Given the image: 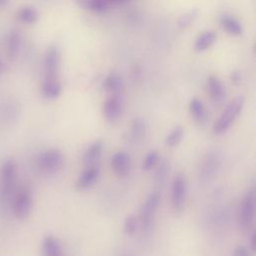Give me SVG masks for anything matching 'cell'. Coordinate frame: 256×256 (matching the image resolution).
<instances>
[{
  "instance_id": "6da1fadb",
  "label": "cell",
  "mask_w": 256,
  "mask_h": 256,
  "mask_svg": "<svg viewBox=\"0 0 256 256\" xmlns=\"http://www.w3.org/2000/svg\"><path fill=\"white\" fill-rule=\"evenodd\" d=\"M244 106V97L238 96L234 98L222 112L218 120L213 125V132L215 134H223L226 132L234 123L242 108Z\"/></svg>"
},
{
  "instance_id": "7a4b0ae2",
  "label": "cell",
  "mask_w": 256,
  "mask_h": 256,
  "mask_svg": "<svg viewBox=\"0 0 256 256\" xmlns=\"http://www.w3.org/2000/svg\"><path fill=\"white\" fill-rule=\"evenodd\" d=\"M17 183V164L12 158L4 160L0 166V193L9 196L15 189Z\"/></svg>"
},
{
  "instance_id": "3957f363",
  "label": "cell",
  "mask_w": 256,
  "mask_h": 256,
  "mask_svg": "<svg viewBox=\"0 0 256 256\" xmlns=\"http://www.w3.org/2000/svg\"><path fill=\"white\" fill-rule=\"evenodd\" d=\"M64 163V156L62 152L56 148H51L43 151L37 158L38 168L47 174L58 172Z\"/></svg>"
},
{
  "instance_id": "277c9868",
  "label": "cell",
  "mask_w": 256,
  "mask_h": 256,
  "mask_svg": "<svg viewBox=\"0 0 256 256\" xmlns=\"http://www.w3.org/2000/svg\"><path fill=\"white\" fill-rule=\"evenodd\" d=\"M159 204L160 194L158 192H152L143 202L139 212V222L143 230L146 231L151 227Z\"/></svg>"
},
{
  "instance_id": "5b68a950",
  "label": "cell",
  "mask_w": 256,
  "mask_h": 256,
  "mask_svg": "<svg viewBox=\"0 0 256 256\" xmlns=\"http://www.w3.org/2000/svg\"><path fill=\"white\" fill-rule=\"evenodd\" d=\"M33 198L28 187H22L16 194L13 202V212L17 219H27L31 213Z\"/></svg>"
},
{
  "instance_id": "8992f818",
  "label": "cell",
  "mask_w": 256,
  "mask_h": 256,
  "mask_svg": "<svg viewBox=\"0 0 256 256\" xmlns=\"http://www.w3.org/2000/svg\"><path fill=\"white\" fill-rule=\"evenodd\" d=\"M255 205H256V196L254 190H249L244 195L239 213L240 225L243 229H249L254 223L255 218Z\"/></svg>"
},
{
  "instance_id": "52a82bcc",
  "label": "cell",
  "mask_w": 256,
  "mask_h": 256,
  "mask_svg": "<svg viewBox=\"0 0 256 256\" xmlns=\"http://www.w3.org/2000/svg\"><path fill=\"white\" fill-rule=\"evenodd\" d=\"M187 198V182L182 174L174 177L171 184V203L175 212L183 211Z\"/></svg>"
},
{
  "instance_id": "ba28073f",
  "label": "cell",
  "mask_w": 256,
  "mask_h": 256,
  "mask_svg": "<svg viewBox=\"0 0 256 256\" xmlns=\"http://www.w3.org/2000/svg\"><path fill=\"white\" fill-rule=\"evenodd\" d=\"M60 65V53L59 50L51 46L49 47L44 55L43 60V70H44V80H55L57 78L58 70Z\"/></svg>"
},
{
  "instance_id": "9c48e42d",
  "label": "cell",
  "mask_w": 256,
  "mask_h": 256,
  "mask_svg": "<svg viewBox=\"0 0 256 256\" xmlns=\"http://www.w3.org/2000/svg\"><path fill=\"white\" fill-rule=\"evenodd\" d=\"M221 166V158L218 152L209 151L204 156L201 167H200V177L202 180H210L212 179L216 173L219 171Z\"/></svg>"
},
{
  "instance_id": "30bf717a",
  "label": "cell",
  "mask_w": 256,
  "mask_h": 256,
  "mask_svg": "<svg viewBox=\"0 0 256 256\" xmlns=\"http://www.w3.org/2000/svg\"><path fill=\"white\" fill-rule=\"evenodd\" d=\"M103 116L110 122H116L122 115L123 111V100L118 94H113L110 96L103 104Z\"/></svg>"
},
{
  "instance_id": "8fae6325",
  "label": "cell",
  "mask_w": 256,
  "mask_h": 256,
  "mask_svg": "<svg viewBox=\"0 0 256 256\" xmlns=\"http://www.w3.org/2000/svg\"><path fill=\"white\" fill-rule=\"evenodd\" d=\"M111 168L118 177H125L131 169V158L125 151H117L111 158Z\"/></svg>"
},
{
  "instance_id": "7c38bea8",
  "label": "cell",
  "mask_w": 256,
  "mask_h": 256,
  "mask_svg": "<svg viewBox=\"0 0 256 256\" xmlns=\"http://www.w3.org/2000/svg\"><path fill=\"white\" fill-rule=\"evenodd\" d=\"M99 167L96 164L88 165L79 175L75 182V187L79 190H86L92 187L99 178Z\"/></svg>"
},
{
  "instance_id": "4fadbf2b",
  "label": "cell",
  "mask_w": 256,
  "mask_h": 256,
  "mask_svg": "<svg viewBox=\"0 0 256 256\" xmlns=\"http://www.w3.org/2000/svg\"><path fill=\"white\" fill-rule=\"evenodd\" d=\"M145 134H146L145 121L140 117H136L131 121L128 131L126 132V140L131 144H138L142 142V140L145 137Z\"/></svg>"
},
{
  "instance_id": "5bb4252c",
  "label": "cell",
  "mask_w": 256,
  "mask_h": 256,
  "mask_svg": "<svg viewBox=\"0 0 256 256\" xmlns=\"http://www.w3.org/2000/svg\"><path fill=\"white\" fill-rule=\"evenodd\" d=\"M43 256H64L60 241L53 235H46L42 240Z\"/></svg>"
},
{
  "instance_id": "9a60e30c",
  "label": "cell",
  "mask_w": 256,
  "mask_h": 256,
  "mask_svg": "<svg viewBox=\"0 0 256 256\" xmlns=\"http://www.w3.org/2000/svg\"><path fill=\"white\" fill-rule=\"evenodd\" d=\"M207 87L209 94L216 104H221L225 100V87L216 76H210L207 79Z\"/></svg>"
},
{
  "instance_id": "2e32d148",
  "label": "cell",
  "mask_w": 256,
  "mask_h": 256,
  "mask_svg": "<svg viewBox=\"0 0 256 256\" xmlns=\"http://www.w3.org/2000/svg\"><path fill=\"white\" fill-rule=\"evenodd\" d=\"M103 151V143L100 140H96L91 143L84 151L82 155L83 163L88 166L92 164H96L98 159L100 158Z\"/></svg>"
},
{
  "instance_id": "e0dca14e",
  "label": "cell",
  "mask_w": 256,
  "mask_h": 256,
  "mask_svg": "<svg viewBox=\"0 0 256 256\" xmlns=\"http://www.w3.org/2000/svg\"><path fill=\"white\" fill-rule=\"evenodd\" d=\"M189 111L193 119L198 124H205L208 120V114L203 102L199 98H193L189 103Z\"/></svg>"
},
{
  "instance_id": "ac0fdd59",
  "label": "cell",
  "mask_w": 256,
  "mask_h": 256,
  "mask_svg": "<svg viewBox=\"0 0 256 256\" xmlns=\"http://www.w3.org/2000/svg\"><path fill=\"white\" fill-rule=\"evenodd\" d=\"M103 87L106 91L111 92L113 94H117L123 88V79L118 73L111 72L104 79Z\"/></svg>"
},
{
  "instance_id": "d6986e66",
  "label": "cell",
  "mask_w": 256,
  "mask_h": 256,
  "mask_svg": "<svg viewBox=\"0 0 256 256\" xmlns=\"http://www.w3.org/2000/svg\"><path fill=\"white\" fill-rule=\"evenodd\" d=\"M220 24L221 26L230 34L232 35H240L242 33V26L240 24V22L235 19L234 17H232L231 15H227L224 14L220 17Z\"/></svg>"
},
{
  "instance_id": "ffe728a7",
  "label": "cell",
  "mask_w": 256,
  "mask_h": 256,
  "mask_svg": "<svg viewBox=\"0 0 256 256\" xmlns=\"http://www.w3.org/2000/svg\"><path fill=\"white\" fill-rule=\"evenodd\" d=\"M216 34L213 31H205L200 34L194 43V48L196 51H204L211 47L216 41Z\"/></svg>"
},
{
  "instance_id": "44dd1931",
  "label": "cell",
  "mask_w": 256,
  "mask_h": 256,
  "mask_svg": "<svg viewBox=\"0 0 256 256\" xmlns=\"http://www.w3.org/2000/svg\"><path fill=\"white\" fill-rule=\"evenodd\" d=\"M79 7L96 13H103L107 10V2L105 0H73Z\"/></svg>"
},
{
  "instance_id": "7402d4cb",
  "label": "cell",
  "mask_w": 256,
  "mask_h": 256,
  "mask_svg": "<svg viewBox=\"0 0 256 256\" xmlns=\"http://www.w3.org/2000/svg\"><path fill=\"white\" fill-rule=\"evenodd\" d=\"M42 93L46 98H57L61 93V84L58 79L44 80L42 84Z\"/></svg>"
},
{
  "instance_id": "603a6c76",
  "label": "cell",
  "mask_w": 256,
  "mask_h": 256,
  "mask_svg": "<svg viewBox=\"0 0 256 256\" xmlns=\"http://www.w3.org/2000/svg\"><path fill=\"white\" fill-rule=\"evenodd\" d=\"M21 45V37L16 32L13 31L7 38V55L10 59H13L17 56Z\"/></svg>"
},
{
  "instance_id": "cb8c5ba5",
  "label": "cell",
  "mask_w": 256,
  "mask_h": 256,
  "mask_svg": "<svg viewBox=\"0 0 256 256\" xmlns=\"http://www.w3.org/2000/svg\"><path fill=\"white\" fill-rule=\"evenodd\" d=\"M18 19L26 24H33L38 20V12L32 6H24L18 10Z\"/></svg>"
},
{
  "instance_id": "d4e9b609",
  "label": "cell",
  "mask_w": 256,
  "mask_h": 256,
  "mask_svg": "<svg viewBox=\"0 0 256 256\" xmlns=\"http://www.w3.org/2000/svg\"><path fill=\"white\" fill-rule=\"evenodd\" d=\"M184 135V129L182 126L180 125H177L175 126L171 131L170 133L166 136L165 138V144L169 147H174V146H177L181 140H182V137Z\"/></svg>"
},
{
  "instance_id": "484cf974",
  "label": "cell",
  "mask_w": 256,
  "mask_h": 256,
  "mask_svg": "<svg viewBox=\"0 0 256 256\" xmlns=\"http://www.w3.org/2000/svg\"><path fill=\"white\" fill-rule=\"evenodd\" d=\"M169 172V165L166 161H162L159 163V166L155 173V182L158 186H163L165 183Z\"/></svg>"
},
{
  "instance_id": "4316f807",
  "label": "cell",
  "mask_w": 256,
  "mask_h": 256,
  "mask_svg": "<svg viewBox=\"0 0 256 256\" xmlns=\"http://www.w3.org/2000/svg\"><path fill=\"white\" fill-rule=\"evenodd\" d=\"M159 159H160V156L157 151L148 152L142 162V169L145 171L151 170L153 167H155L158 164Z\"/></svg>"
},
{
  "instance_id": "83f0119b",
  "label": "cell",
  "mask_w": 256,
  "mask_h": 256,
  "mask_svg": "<svg viewBox=\"0 0 256 256\" xmlns=\"http://www.w3.org/2000/svg\"><path fill=\"white\" fill-rule=\"evenodd\" d=\"M137 226H138V219L135 215L131 214L129 216H127L124 220L123 223V231L126 235H133L136 230H137Z\"/></svg>"
},
{
  "instance_id": "f1b7e54d",
  "label": "cell",
  "mask_w": 256,
  "mask_h": 256,
  "mask_svg": "<svg viewBox=\"0 0 256 256\" xmlns=\"http://www.w3.org/2000/svg\"><path fill=\"white\" fill-rule=\"evenodd\" d=\"M193 18H194V12L190 11V12H188V13H186V14H184L180 17V19L178 21V24H179L180 27H186L191 23Z\"/></svg>"
},
{
  "instance_id": "f546056e",
  "label": "cell",
  "mask_w": 256,
  "mask_h": 256,
  "mask_svg": "<svg viewBox=\"0 0 256 256\" xmlns=\"http://www.w3.org/2000/svg\"><path fill=\"white\" fill-rule=\"evenodd\" d=\"M234 256H251V253H250V251L248 250V248L246 246L238 245L235 248Z\"/></svg>"
},
{
  "instance_id": "4dcf8cb0",
  "label": "cell",
  "mask_w": 256,
  "mask_h": 256,
  "mask_svg": "<svg viewBox=\"0 0 256 256\" xmlns=\"http://www.w3.org/2000/svg\"><path fill=\"white\" fill-rule=\"evenodd\" d=\"M256 249V233L253 232L251 235V240H250V250L254 252Z\"/></svg>"
},
{
  "instance_id": "1f68e13d",
  "label": "cell",
  "mask_w": 256,
  "mask_h": 256,
  "mask_svg": "<svg viewBox=\"0 0 256 256\" xmlns=\"http://www.w3.org/2000/svg\"><path fill=\"white\" fill-rule=\"evenodd\" d=\"M8 3V0H0V6H5Z\"/></svg>"
},
{
  "instance_id": "d6a6232c",
  "label": "cell",
  "mask_w": 256,
  "mask_h": 256,
  "mask_svg": "<svg viewBox=\"0 0 256 256\" xmlns=\"http://www.w3.org/2000/svg\"><path fill=\"white\" fill-rule=\"evenodd\" d=\"M106 2H114V3H119V2H122V1H125V0H105Z\"/></svg>"
},
{
  "instance_id": "836d02e7",
  "label": "cell",
  "mask_w": 256,
  "mask_h": 256,
  "mask_svg": "<svg viewBox=\"0 0 256 256\" xmlns=\"http://www.w3.org/2000/svg\"><path fill=\"white\" fill-rule=\"evenodd\" d=\"M2 69V63H1V61H0V70Z\"/></svg>"
}]
</instances>
